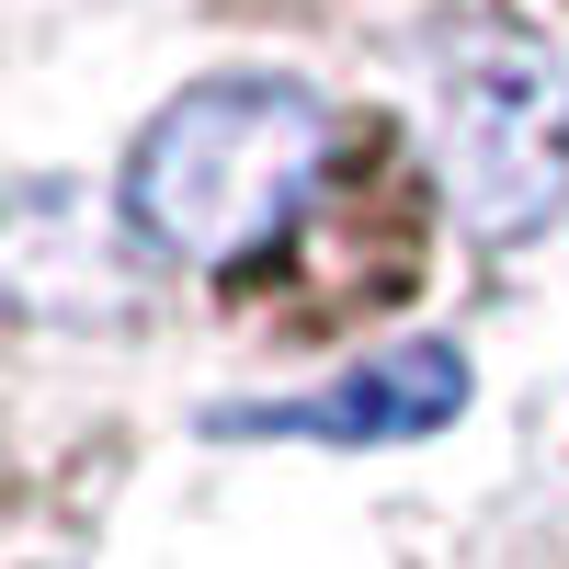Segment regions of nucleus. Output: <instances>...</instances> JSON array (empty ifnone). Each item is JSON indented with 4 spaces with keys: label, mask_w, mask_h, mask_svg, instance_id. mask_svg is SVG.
<instances>
[{
    "label": "nucleus",
    "mask_w": 569,
    "mask_h": 569,
    "mask_svg": "<svg viewBox=\"0 0 569 569\" xmlns=\"http://www.w3.org/2000/svg\"><path fill=\"white\" fill-rule=\"evenodd\" d=\"M330 171V103L284 69H228V80H194L137 126L126 149V240L160 251V262H194V273H228L273 251L284 228L308 217Z\"/></svg>",
    "instance_id": "f257e3e1"
},
{
    "label": "nucleus",
    "mask_w": 569,
    "mask_h": 569,
    "mask_svg": "<svg viewBox=\"0 0 569 569\" xmlns=\"http://www.w3.org/2000/svg\"><path fill=\"white\" fill-rule=\"evenodd\" d=\"M433 171L479 240H536L569 194V58L536 23H456L433 46Z\"/></svg>",
    "instance_id": "f03ea898"
},
{
    "label": "nucleus",
    "mask_w": 569,
    "mask_h": 569,
    "mask_svg": "<svg viewBox=\"0 0 569 569\" xmlns=\"http://www.w3.org/2000/svg\"><path fill=\"white\" fill-rule=\"evenodd\" d=\"M467 410V353L456 342H388L365 353L353 376H330L308 399H262V410H217V433H308V445H410V433H445Z\"/></svg>",
    "instance_id": "7ed1b4c3"
}]
</instances>
